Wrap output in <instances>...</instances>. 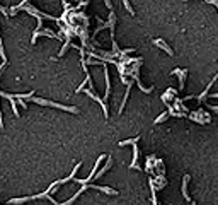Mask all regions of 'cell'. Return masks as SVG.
<instances>
[{
    "label": "cell",
    "mask_w": 218,
    "mask_h": 205,
    "mask_svg": "<svg viewBox=\"0 0 218 205\" xmlns=\"http://www.w3.org/2000/svg\"><path fill=\"white\" fill-rule=\"evenodd\" d=\"M154 45H155V46H159V48H162L164 51H167V55H170V57H172V55H174L172 48H170V46L167 45L165 41H164V39H155V41H154Z\"/></svg>",
    "instance_id": "4"
},
{
    "label": "cell",
    "mask_w": 218,
    "mask_h": 205,
    "mask_svg": "<svg viewBox=\"0 0 218 205\" xmlns=\"http://www.w3.org/2000/svg\"><path fill=\"white\" fill-rule=\"evenodd\" d=\"M31 101L38 102L41 106H53V108H58V109H63V111H68V113H78V109L75 106H65V104H58V102H53V101H48V99H41V98H31Z\"/></svg>",
    "instance_id": "1"
},
{
    "label": "cell",
    "mask_w": 218,
    "mask_h": 205,
    "mask_svg": "<svg viewBox=\"0 0 218 205\" xmlns=\"http://www.w3.org/2000/svg\"><path fill=\"white\" fill-rule=\"evenodd\" d=\"M138 140H140V137H135V138H128V140H121V142H119V145H121V147H123V145H130V144H131V145H135Z\"/></svg>",
    "instance_id": "6"
},
{
    "label": "cell",
    "mask_w": 218,
    "mask_h": 205,
    "mask_svg": "<svg viewBox=\"0 0 218 205\" xmlns=\"http://www.w3.org/2000/svg\"><path fill=\"white\" fill-rule=\"evenodd\" d=\"M31 200V197H22V198H12L9 200V205H16V203H26Z\"/></svg>",
    "instance_id": "5"
},
{
    "label": "cell",
    "mask_w": 218,
    "mask_h": 205,
    "mask_svg": "<svg viewBox=\"0 0 218 205\" xmlns=\"http://www.w3.org/2000/svg\"><path fill=\"white\" fill-rule=\"evenodd\" d=\"M167 116H169V113H167V111H165V113H162V115H160V116H159V118H157V120H155V122H154V123H162V122H164V120H165V118H167Z\"/></svg>",
    "instance_id": "8"
},
{
    "label": "cell",
    "mask_w": 218,
    "mask_h": 205,
    "mask_svg": "<svg viewBox=\"0 0 218 205\" xmlns=\"http://www.w3.org/2000/svg\"><path fill=\"white\" fill-rule=\"evenodd\" d=\"M172 75H179V87L181 91L184 89V80H186V75H187V68H176L172 70Z\"/></svg>",
    "instance_id": "3"
},
{
    "label": "cell",
    "mask_w": 218,
    "mask_h": 205,
    "mask_svg": "<svg viewBox=\"0 0 218 205\" xmlns=\"http://www.w3.org/2000/svg\"><path fill=\"white\" fill-rule=\"evenodd\" d=\"M0 41H2V36H0Z\"/></svg>",
    "instance_id": "11"
},
{
    "label": "cell",
    "mask_w": 218,
    "mask_h": 205,
    "mask_svg": "<svg viewBox=\"0 0 218 205\" xmlns=\"http://www.w3.org/2000/svg\"><path fill=\"white\" fill-rule=\"evenodd\" d=\"M85 94H87V96H90V98H92V99H96L97 102H99V104L101 106H102V111H104V116H106V118H107V104H106V102H104V99H101V98L99 96H97V94L96 92H94V91H90V89H85Z\"/></svg>",
    "instance_id": "2"
},
{
    "label": "cell",
    "mask_w": 218,
    "mask_h": 205,
    "mask_svg": "<svg viewBox=\"0 0 218 205\" xmlns=\"http://www.w3.org/2000/svg\"><path fill=\"white\" fill-rule=\"evenodd\" d=\"M123 5H125V9L128 10L130 14H131V16H135V10H133V7H131V3L128 2V0H123Z\"/></svg>",
    "instance_id": "7"
},
{
    "label": "cell",
    "mask_w": 218,
    "mask_h": 205,
    "mask_svg": "<svg viewBox=\"0 0 218 205\" xmlns=\"http://www.w3.org/2000/svg\"><path fill=\"white\" fill-rule=\"evenodd\" d=\"M210 98H215V99H218V92H215V94H211Z\"/></svg>",
    "instance_id": "10"
},
{
    "label": "cell",
    "mask_w": 218,
    "mask_h": 205,
    "mask_svg": "<svg viewBox=\"0 0 218 205\" xmlns=\"http://www.w3.org/2000/svg\"><path fill=\"white\" fill-rule=\"evenodd\" d=\"M206 2H208V3H213V5L218 7V2H216V0H206Z\"/></svg>",
    "instance_id": "9"
}]
</instances>
